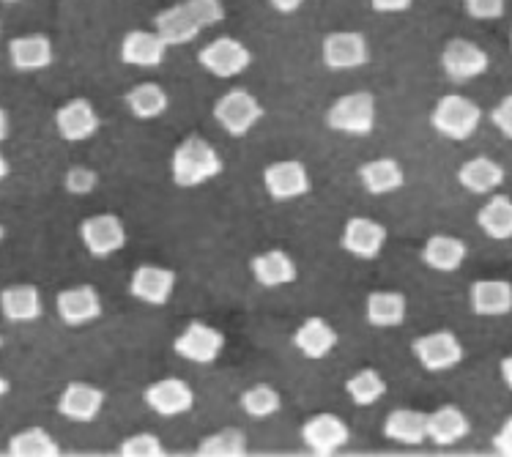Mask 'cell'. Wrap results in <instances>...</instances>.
Returning a JSON list of instances; mask_svg holds the SVG:
<instances>
[{"mask_svg": "<svg viewBox=\"0 0 512 457\" xmlns=\"http://www.w3.org/2000/svg\"><path fill=\"white\" fill-rule=\"evenodd\" d=\"M228 17L222 0H178L154 17V31L168 42V47H184L195 42L200 33L220 25Z\"/></svg>", "mask_w": 512, "mask_h": 457, "instance_id": "cell-1", "label": "cell"}, {"mask_svg": "<svg viewBox=\"0 0 512 457\" xmlns=\"http://www.w3.org/2000/svg\"><path fill=\"white\" fill-rule=\"evenodd\" d=\"M222 167L225 162L220 151L200 135L184 137L170 156V178L178 189L203 187L220 176Z\"/></svg>", "mask_w": 512, "mask_h": 457, "instance_id": "cell-2", "label": "cell"}, {"mask_svg": "<svg viewBox=\"0 0 512 457\" xmlns=\"http://www.w3.org/2000/svg\"><path fill=\"white\" fill-rule=\"evenodd\" d=\"M480 121V104L471 102L469 96L460 94L441 96L439 102H436V107H433V113H430V126H433L441 137L455 140V143L469 140V137L480 129Z\"/></svg>", "mask_w": 512, "mask_h": 457, "instance_id": "cell-3", "label": "cell"}, {"mask_svg": "<svg viewBox=\"0 0 512 457\" xmlns=\"http://www.w3.org/2000/svg\"><path fill=\"white\" fill-rule=\"evenodd\" d=\"M376 96L367 91H354L332 102L326 110V124L332 132L348 137H367L376 129Z\"/></svg>", "mask_w": 512, "mask_h": 457, "instance_id": "cell-4", "label": "cell"}, {"mask_svg": "<svg viewBox=\"0 0 512 457\" xmlns=\"http://www.w3.org/2000/svg\"><path fill=\"white\" fill-rule=\"evenodd\" d=\"M214 121L228 132L230 137H247L261 124L263 115V104L258 102V96L250 94L247 88H233L228 94H222L217 102H214Z\"/></svg>", "mask_w": 512, "mask_h": 457, "instance_id": "cell-5", "label": "cell"}, {"mask_svg": "<svg viewBox=\"0 0 512 457\" xmlns=\"http://www.w3.org/2000/svg\"><path fill=\"white\" fill-rule=\"evenodd\" d=\"M198 63L200 69L209 72L211 77L233 80L252 66V50L233 36H220L198 52Z\"/></svg>", "mask_w": 512, "mask_h": 457, "instance_id": "cell-6", "label": "cell"}, {"mask_svg": "<svg viewBox=\"0 0 512 457\" xmlns=\"http://www.w3.org/2000/svg\"><path fill=\"white\" fill-rule=\"evenodd\" d=\"M173 351L178 359H184L189 364H200L209 367L217 364V359L225 351V334L220 329H214L209 323L192 321L184 326V332L173 340Z\"/></svg>", "mask_w": 512, "mask_h": 457, "instance_id": "cell-7", "label": "cell"}, {"mask_svg": "<svg viewBox=\"0 0 512 457\" xmlns=\"http://www.w3.org/2000/svg\"><path fill=\"white\" fill-rule=\"evenodd\" d=\"M263 189L274 203H291L313 189V178L307 165L299 159H280L263 170Z\"/></svg>", "mask_w": 512, "mask_h": 457, "instance_id": "cell-8", "label": "cell"}, {"mask_svg": "<svg viewBox=\"0 0 512 457\" xmlns=\"http://www.w3.org/2000/svg\"><path fill=\"white\" fill-rule=\"evenodd\" d=\"M411 354L422 364V370H428V373H447V370L463 362L466 351H463V343L458 340V334L439 329V332L417 337L411 343Z\"/></svg>", "mask_w": 512, "mask_h": 457, "instance_id": "cell-9", "label": "cell"}, {"mask_svg": "<svg viewBox=\"0 0 512 457\" xmlns=\"http://www.w3.org/2000/svg\"><path fill=\"white\" fill-rule=\"evenodd\" d=\"M321 63L329 72H354L370 63V44L362 33L337 31L321 42Z\"/></svg>", "mask_w": 512, "mask_h": 457, "instance_id": "cell-10", "label": "cell"}, {"mask_svg": "<svg viewBox=\"0 0 512 457\" xmlns=\"http://www.w3.org/2000/svg\"><path fill=\"white\" fill-rule=\"evenodd\" d=\"M80 241L91 258H113L126 247L124 219L115 214H94L80 222Z\"/></svg>", "mask_w": 512, "mask_h": 457, "instance_id": "cell-11", "label": "cell"}, {"mask_svg": "<svg viewBox=\"0 0 512 457\" xmlns=\"http://www.w3.org/2000/svg\"><path fill=\"white\" fill-rule=\"evenodd\" d=\"M441 69L452 83H471L491 69L488 52L466 39H452L441 50Z\"/></svg>", "mask_w": 512, "mask_h": 457, "instance_id": "cell-12", "label": "cell"}, {"mask_svg": "<svg viewBox=\"0 0 512 457\" xmlns=\"http://www.w3.org/2000/svg\"><path fill=\"white\" fill-rule=\"evenodd\" d=\"M143 400L154 414L165 416V419H176V416L189 414L195 408L192 386L184 378H176V375H168V378H159L154 384H148L146 392H143Z\"/></svg>", "mask_w": 512, "mask_h": 457, "instance_id": "cell-13", "label": "cell"}, {"mask_svg": "<svg viewBox=\"0 0 512 457\" xmlns=\"http://www.w3.org/2000/svg\"><path fill=\"white\" fill-rule=\"evenodd\" d=\"M176 293V271L165 266H137L129 277V296L148 307H165Z\"/></svg>", "mask_w": 512, "mask_h": 457, "instance_id": "cell-14", "label": "cell"}, {"mask_svg": "<svg viewBox=\"0 0 512 457\" xmlns=\"http://www.w3.org/2000/svg\"><path fill=\"white\" fill-rule=\"evenodd\" d=\"M387 239V228L378 219L351 217L345 222L340 247L359 260H376L384 252V247H387Z\"/></svg>", "mask_w": 512, "mask_h": 457, "instance_id": "cell-15", "label": "cell"}, {"mask_svg": "<svg viewBox=\"0 0 512 457\" xmlns=\"http://www.w3.org/2000/svg\"><path fill=\"white\" fill-rule=\"evenodd\" d=\"M348 438H351V430L343 416L337 414H315L302 425V444L313 455H335L337 449L348 444Z\"/></svg>", "mask_w": 512, "mask_h": 457, "instance_id": "cell-16", "label": "cell"}, {"mask_svg": "<svg viewBox=\"0 0 512 457\" xmlns=\"http://www.w3.org/2000/svg\"><path fill=\"white\" fill-rule=\"evenodd\" d=\"M105 400V392L99 386L72 381V384L63 386L61 397H58V414L69 422H77V425H91L102 414Z\"/></svg>", "mask_w": 512, "mask_h": 457, "instance_id": "cell-17", "label": "cell"}, {"mask_svg": "<svg viewBox=\"0 0 512 457\" xmlns=\"http://www.w3.org/2000/svg\"><path fill=\"white\" fill-rule=\"evenodd\" d=\"M55 129L66 143H85L102 129V118L88 99H69L55 113Z\"/></svg>", "mask_w": 512, "mask_h": 457, "instance_id": "cell-18", "label": "cell"}, {"mask_svg": "<svg viewBox=\"0 0 512 457\" xmlns=\"http://www.w3.org/2000/svg\"><path fill=\"white\" fill-rule=\"evenodd\" d=\"M55 310L66 326H88L102 318V296L94 285H74L58 293Z\"/></svg>", "mask_w": 512, "mask_h": 457, "instance_id": "cell-19", "label": "cell"}, {"mask_svg": "<svg viewBox=\"0 0 512 457\" xmlns=\"http://www.w3.org/2000/svg\"><path fill=\"white\" fill-rule=\"evenodd\" d=\"M55 61V47L50 36L44 33H28L9 42V63L14 72L31 74L50 69Z\"/></svg>", "mask_w": 512, "mask_h": 457, "instance_id": "cell-20", "label": "cell"}, {"mask_svg": "<svg viewBox=\"0 0 512 457\" xmlns=\"http://www.w3.org/2000/svg\"><path fill=\"white\" fill-rule=\"evenodd\" d=\"M250 274L252 280L258 282L266 291H277V288H285V285H293L296 277H299V266L296 260L283 250H269L255 255L250 260Z\"/></svg>", "mask_w": 512, "mask_h": 457, "instance_id": "cell-21", "label": "cell"}, {"mask_svg": "<svg viewBox=\"0 0 512 457\" xmlns=\"http://www.w3.org/2000/svg\"><path fill=\"white\" fill-rule=\"evenodd\" d=\"M168 50V42L157 31H129L121 42V61L135 69H157Z\"/></svg>", "mask_w": 512, "mask_h": 457, "instance_id": "cell-22", "label": "cell"}, {"mask_svg": "<svg viewBox=\"0 0 512 457\" xmlns=\"http://www.w3.org/2000/svg\"><path fill=\"white\" fill-rule=\"evenodd\" d=\"M340 343V334L326 318H307V321L293 332V345L296 351L310 359V362H321L332 354Z\"/></svg>", "mask_w": 512, "mask_h": 457, "instance_id": "cell-23", "label": "cell"}, {"mask_svg": "<svg viewBox=\"0 0 512 457\" xmlns=\"http://www.w3.org/2000/svg\"><path fill=\"white\" fill-rule=\"evenodd\" d=\"M0 315L9 323H33L44 315L42 291L36 285H9L0 291Z\"/></svg>", "mask_w": 512, "mask_h": 457, "instance_id": "cell-24", "label": "cell"}, {"mask_svg": "<svg viewBox=\"0 0 512 457\" xmlns=\"http://www.w3.org/2000/svg\"><path fill=\"white\" fill-rule=\"evenodd\" d=\"M469 304L480 318H504L512 312V282L477 280L469 291Z\"/></svg>", "mask_w": 512, "mask_h": 457, "instance_id": "cell-25", "label": "cell"}, {"mask_svg": "<svg viewBox=\"0 0 512 457\" xmlns=\"http://www.w3.org/2000/svg\"><path fill=\"white\" fill-rule=\"evenodd\" d=\"M359 181L370 195H392L406 187V170L392 156H378L359 167Z\"/></svg>", "mask_w": 512, "mask_h": 457, "instance_id": "cell-26", "label": "cell"}, {"mask_svg": "<svg viewBox=\"0 0 512 457\" xmlns=\"http://www.w3.org/2000/svg\"><path fill=\"white\" fill-rule=\"evenodd\" d=\"M504 178H507L504 167L491 156H474L469 162H463L458 170L460 187L471 195H491L502 187Z\"/></svg>", "mask_w": 512, "mask_h": 457, "instance_id": "cell-27", "label": "cell"}, {"mask_svg": "<svg viewBox=\"0 0 512 457\" xmlns=\"http://www.w3.org/2000/svg\"><path fill=\"white\" fill-rule=\"evenodd\" d=\"M466 255H469V247L466 241L458 239V236H447V233H439V236H430L422 247V263L433 271H441V274H452L458 271L463 263H466Z\"/></svg>", "mask_w": 512, "mask_h": 457, "instance_id": "cell-28", "label": "cell"}, {"mask_svg": "<svg viewBox=\"0 0 512 457\" xmlns=\"http://www.w3.org/2000/svg\"><path fill=\"white\" fill-rule=\"evenodd\" d=\"M384 436L403 447H419L428 441V414L417 408H395L384 419Z\"/></svg>", "mask_w": 512, "mask_h": 457, "instance_id": "cell-29", "label": "cell"}, {"mask_svg": "<svg viewBox=\"0 0 512 457\" xmlns=\"http://www.w3.org/2000/svg\"><path fill=\"white\" fill-rule=\"evenodd\" d=\"M406 315L408 299L400 291H373L365 299V318L376 329H395Z\"/></svg>", "mask_w": 512, "mask_h": 457, "instance_id": "cell-30", "label": "cell"}, {"mask_svg": "<svg viewBox=\"0 0 512 457\" xmlns=\"http://www.w3.org/2000/svg\"><path fill=\"white\" fill-rule=\"evenodd\" d=\"M471 422L458 406H441L428 414V441L436 447H452L469 436Z\"/></svg>", "mask_w": 512, "mask_h": 457, "instance_id": "cell-31", "label": "cell"}, {"mask_svg": "<svg viewBox=\"0 0 512 457\" xmlns=\"http://www.w3.org/2000/svg\"><path fill=\"white\" fill-rule=\"evenodd\" d=\"M124 104L137 121H157L168 113L170 94L159 83H140L126 91Z\"/></svg>", "mask_w": 512, "mask_h": 457, "instance_id": "cell-32", "label": "cell"}, {"mask_svg": "<svg viewBox=\"0 0 512 457\" xmlns=\"http://www.w3.org/2000/svg\"><path fill=\"white\" fill-rule=\"evenodd\" d=\"M387 378L378 373L376 367H365V370H356L348 381H345V395L348 400L359 408H370L384 400L387 395Z\"/></svg>", "mask_w": 512, "mask_h": 457, "instance_id": "cell-33", "label": "cell"}, {"mask_svg": "<svg viewBox=\"0 0 512 457\" xmlns=\"http://www.w3.org/2000/svg\"><path fill=\"white\" fill-rule=\"evenodd\" d=\"M477 225L493 241L512 239V198L493 195L477 214Z\"/></svg>", "mask_w": 512, "mask_h": 457, "instance_id": "cell-34", "label": "cell"}, {"mask_svg": "<svg viewBox=\"0 0 512 457\" xmlns=\"http://www.w3.org/2000/svg\"><path fill=\"white\" fill-rule=\"evenodd\" d=\"M9 455L14 457H55L61 455V444L44 427H25L9 438Z\"/></svg>", "mask_w": 512, "mask_h": 457, "instance_id": "cell-35", "label": "cell"}, {"mask_svg": "<svg viewBox=\"0 0 512 457\" xmlns=\"http://www.w3.org/2000/svg\"><path fill=\"white\" fill-rule=\"evenodd\" d=\"M250 449V438L239 427H222L198 444L200 457H244Z\"/></svg>", "mask_w": 512, "mask_h": 457, "instance_id": "cell-36", "label": "cell"}, {"mask_svg": "<svg viewBox=\"0 0 512 457\" xmlns=\"http://www.w3.org/2000/svg\"><path fill=\"white\" fill-rule=\"evenodd\" d=\"M239 406L244 414L255 419V422H263V419H272L274 414H280L283 408V397L280 392L269 384H255L250 386L247 392H241Z\"/></svg>", "mask_w": 512, "mask_h": 457, "instance_id": "cell-37", "label": "cell"}, {"mask_svg": "<svg viewBox=\"0 0 512 457\" xmlns=\"http://www.w3.org/2000/svg\"><path fill=\"white\" fill-rule=\"evenodd\" d=\"M118 455L124 457H162L165 447H162V438L154 433H135V436L124 438L118 444Z\"/></svg>", "mask_w": 512, "mask_h": 457, "instance_id": "cell-38", "label": "cell"}, {"mask_svg": "<svg viewBox=\"0 0 512 457\" xmlns=\"http://www.w3.org/2000/svg\"><path fill=\"white\" fill-rule=\"evenodd\" d=\"M99 187V173L88 165H74L63 176V189L69 195H91Z\"/></svg>", "mask_w": 512, "mask_h": 457, "instance_id": "cell-39", "label": "cell"}, {"mask_svg": "<svg viewBox=\"0 0 512 457\" xmlns=\"http://www.w3.org/2000/svg\"><path fill=\"white\" fill-rule=\"evenodd\" d=\"M471 20H499L507 11V0H463Z\"/></svg>", "mask_w": 512, "mask_h": 457, "instance_id": "cell-40", "label": "cell"}, {"mask_svg": "<svg viewBox=\"0 0 512 457\" xmlns=\"http://www.w3.org/2000/svg\"><path fill=\"white\" fill-rule=\"evenodd\" d=\"M491 124L502 132L507 140H512V94H507L502 102L491 110Z\"/></svg>", "mask_w": 512, "mask_h": 457, "instance_id": "cell-41", "label": "cell"}, {"mask_svg": "<svg viewBox=\"0 0 512 457\" xmlns=\"http://www.w3.org/2000/svg\"><path fill=\"white\" fill-rule=\"evenodd\" d=\"M493 449L504 457H512V416L510 419H504L502 427H499V433L493 436Z\"/></svg>", "mask_w": 512, "mask_h": 457, "instance_id": "cell-42", "label": "cell"}, {"mask_svg": "<svg viewBox=\"0 0 512 457\" xmlns=\"http://www.w3.org/2000/svg\"><path fill=\"white\" fill-rule=\"evenodd\" d=\"M414 6V0H370V9L376 14H403Z\"/></svg>", "mask_w": 512, "mask_h": 457, "instance_id": "cell-43", "label": "cell"}, {"mask_svg": "<svg viewBox=\"0 0 512 457\" xmlns=\"http://www.w3.org/2000/svg\"><path fill=\"white\" fill-rule=\"evenodd\" d=\"M266 3H269L277 14H285V17H288V14H296V11L302 9L307 0H266Z\"/></svg>", "mask_w": 512, "mask_h": 457, "instance_id": "cell-44", "label": "cell"}, {"mask_svg": "<svg viewBox=\"0 0 512 457\" xmlns=\"http://www.w3.org/2000/svg\"><path fill=\"white\" fill-rule=\"evenodd\" d=\"M11 135V118H9V110H3L0 107V143H6Z\"/></svg>", "mask_w": 512, "mask_h": 457, "instance_id": "cell-45", "label": "cell"}, {"mask_svg": "<svg viewBox=\"0 0 512 457\" xmlns=\"http://www.w3.org/2000/svg\"><path fill=\"white\" fill-rule=\"evenodd\" d=\"M499 370H502V381L507 384V389H512V354L504 356L502 367H499Z\"/></svg>", "mask_w": 512, "mask_h": 457, "instance_id": "cell-46", "label": "cell"}, {"mask_svg": "<svg viewBox=\"0 0 512 457\" xmlns=\"http://www.w3.org/2000/svg\"><path fill=\"white\" fill-rule=\"evenodd\" d=\"M11 173V165H9V159L3 156V151H0V181H6Z\"/></svg>", "mask_w": 512, "mask_h": 457, "instance_id": "cell-47", "label": "cell"}, {"mask_svg": "<svg viewBox=\"0 0 512 457\" xmlns=\"http://www.w3.org/2000/svg\"><path fill=\"white\" fill-rule=\"evenodd\" d=\"M9 392H11L9 378H3V375H0V400H3V397L9 395Z\"/></svg>", "mask_w": 512, "mask_h": 457, "instance_id": "cell-48", "label": "cell"}, {"mask_svg": "<svg viewBox=\"0 0 512 457\" xmlns=\"http://www.w3.org/2000/svg\"><path fill=\"white\" fill-rule=\"evenodd\" d=\"M0 3H9V6H17V3H25V0H0Z\"/></svg>", "mask_w": 512, "mask_h": 457, "instance_id": "cell-49", "label": "cell"}, {"mask_svg": "<svg viewBox=\"0 0 512 457\" xmlns=\"http://www.w3.org/2000/svg\"><path fill=\"white\" fill-rule=\"evenodd\" d=\"M3 239H6V228L0 225V244H3Z\"/></svg>", "mask_w": 512, "mask_h": 457, "instance_id": "cell-50", "label": "cell"}, {"mask_svg": "<svg viewBox=\"0 0 512 457\" xmlns=\"http://www.w3.org/2000/svg\"><path fill=\"white\" fill-rule=\"evenodd\" d=\"M510 50H512V31H510Z\"/></svg>", "mask_w": 512, "mask_h": 457, "instance_id": "cell-51", "label": "cell"}, {"mask_svg": "<svg viewBox=\"0 0 512 457\" xmlns=\"http://www.w3.org/2000/svg\"><path fill=\"white\" fill-rule=\"evenodd\" d=\"M0 33H3V22H0Z\"/></svg>", "mask_w": 512, "mask_h": 457, "instance_id": "cell-52", "label": "cell"}, {"mask_svg": "<svg viewBox=\"0 0 512 457\" xmlns=\"http://www.w3.org/2000/svg\"><path fill=\"white\" fill-rule=\"evenodd\" d=\"M0 345H3V334H0Z\"/></svg>", "mask_w": 512, "mask_h": 457, "instance_id": "cell-53", "label": "cell"}]
</instances>
